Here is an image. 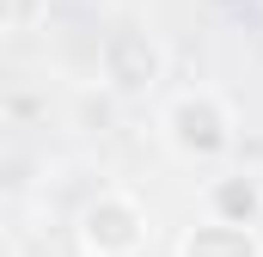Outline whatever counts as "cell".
I'll list each match as a JSON object with an SVG mask.
<instances>
[{
    "label": "cell",
    "instance_id": "cell-1",
    "mask_svg": "<svg viewBox=\"0 0 263 257\" xmlns=\"http://www.w3.org/2000/svg\"><path fill=\"white\" fill-rule=\"evenodd\" d=\"M159 135H165V147H172L178 159L208 166V159L233 153V141H239V117H233V104H227L214 86H190V92L165 98V111H159Z\"/></svg>",
    "mask_w": 263,
    "mask_h": 257
},
{
    "label": "cell",
    "instance_id": "cell-2",
    "mask_svg": "<svg viewBox=\"0 0 263 257\" xmlns=\"http://www.w3.org/2000/svg\"><path fill=\"white\" fill-rule=\"evenodd\" d=\"M147 245V208L129 190H98L73 214V251L80 257H135Z\"/></svg>",
    "mask_w": 263,
    "mask_h": 257
},
{
    "label": "cell",
    "instance_id": "cell-3",
    "mask_svg": "<svg viewBox=\"0 0 263 257\" xmlns=\"http://www.w3.org/2000/svg\"><path fill=\"white\" fill-rule=\"evenodd\" d=\"M165 43L153 37V31H141V25H117V31H104V43H98V80L117 92V98H147V92H159V80H165Z\"/></svg>",
    "mask_w": 263,
    "mask_h": 257
},
{
    "label": "cell",
    "instance_id": "cell-4",
    "mask_svg": "<svg viewBox=\"0 0 263 257\" xmlns=\"http://www.w3.org/2000/svg\"><path fill=\"white\" fill-rule=\"evenodd\" d=\"M208 221H227V227H257L263 221V178L257 172H220V178H208Z\"/></svg>",
    "mask_w": 263,
    "mask_h": 257
},
{
    "label": "cell",
    "instance_id": "cell-5",
    "mask_svg": "<svg viewBox=\"0 0 263 257\" xmlns=\"http://www.w3.org/2000/svg\"><path fill=\"white\" fill-rule=\"evenodd\" d=\"M178 257H263V233L257 227H227V221H202L184 227Z\"/></svg>",
    "mask_w": 263,
    "mask_h": 257
},
{
    "label": "cell",
    "instance_id": "cell-6",
    "mask_svg": "<svg viewBox=\"0 0 263 257\" xmlns=\"http://www.w3.org/2000/svg\"><path fill=\"white\" fill-rule=\"evenodd\" d=\"M37 12H43V0H6V31H25Z\"/></svg>",
    "mask_w": 263,
    "mask_h": 257
}]
</instances>
